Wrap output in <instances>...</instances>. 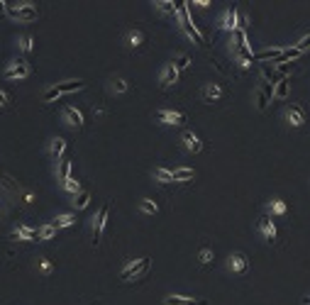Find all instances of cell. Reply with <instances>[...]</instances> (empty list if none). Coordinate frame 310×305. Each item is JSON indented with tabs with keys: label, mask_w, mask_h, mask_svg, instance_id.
<instances>
[{
	"label": "cell",
	"mask_w": 310,
	"mask_h": 305,
	"mask_svg": "<svg viewBox=\"0 0 310 305\" xmlns=\"http://www.w3.org/2000/svg\"><path fill=\"white\" fill-rule=\"evenodd\" d=\"M7 15L15 17L17 22H32L37 20V10L29 2H20V5H7Z\"/></svg>",
	"instance_id": "1"
},
{
	"label": "cell",
	"mask_w": 310,
	"mask_h": 305,
	"mask_svg": "<svg viewBox=\"0 0 310 305\" xmlns=\"http://www.w3.org/2000/svg\"><path fill=\"white\" fill-rule=\"evenodd\" d=\"M147 269H149V256H142V259H137V261H132V264H127L125 269H122V274H120V278H125V281H130V278H142L144 274H147Z\"/></svg>",
	"instance_id": "2"
},
{
	"label": "cell",
	"mask_w": 310,
	"mask_h": 305,
	"mask_svg": "<svg viewBox=\"0 0 310 305\" xmlns=\"http://www.w3.org/2000/svg\"><path fill=\"white\" fill-rule=\"evenodd\" d=\"M227 269H230L232 274H244V271L249 269V261H247V256H244L242 251H234V254L227 256Z\"/></svg>",
	"instance_id": "3"
},
{
	"label": "cell",
	"mask_w": 310,
	"mask_h": 305,
	"mask_svg": "<svg viewBox=\"0 0 310 305\" xmlns=\"http://www.w3.org/2000/svg\"><path fill=\"white\" fill-rule=\"evenodd\" d=\"M105 220H108V205H103L100 213L93 218V244H98V239L103 234V227H105Z\"/></svg>",
	"instance_id": "4"
},
{
	"label": "cell",
	"mask_w": 310,
	"mask_h": 305,
	"mask_svg": "<svg viewBox=\"0 0 310 305\" xmlns=\"http://www.w3.org/2000/svg\"><path fill=\"white\" fill-rule=\"evenodd\" d=\"M156 120L161 125H183L186 122V115L183 112H173V110H159L156 112Z\"/></svg>",
	"instance_id": "5"
},
{
	"label": "cell",
	"mask_w": 310,
	"mask_h": 305,
	"mask_svg": "<svg viewBox=\"0 0 310 305\" xmlns=\"http://www.w3.org/2000/svg\"><path fill=\"white\" fill-rule=\"evenodd\" d=\"M286 120H288L291 127H301V125H306V112L298 105H288L286 108Z\"/></svg>",
	"instance_id": "6"
},
{
	"label": "cell",
	"mask_w": 310,
	"mask_h": 305,
	"mask_svg": "<svg viewBox=\"0 0 310 305\" xmlns=\"http://www.w3.org/2000/svg\"><path fill=\"white\" fill-rule=\"evenodd\" d=\"M220 27H223V29H230V32L239 29V12H237V7H230V10H225V15H223V22H220Z\"/></svg>",
	"instance_id": "7"
},
{
	"label": "cell",
	"mask_w": 310,
	"mask_h": 305,
	"mask_svg": "<svg viewBox=\"0 0 310 305\" xmlns=\"http://www.w3.org/2000/svg\"><path fill=\"white\" fill-rule=\"evenodd\" d=\"M27 76H29L27 61H17L15 66H10V69L5 71V78H27Z\"/></svg>",
	"instance_id": "8"
},
{
	"label": "cell",
	"mask_w": 310,
	"mask_h": 305,
	"mask_svg": "<svg viewBox=\"0 0 310 305\" xmlns=\"http://www.w3.org/2000/svg\"><path fill=\"white\" fill-rule=\"evenodd\" d=\"M164 305H208V301L203 298H186V296H169Z\"/></svg>",
	"instance_id": "9"
},
{
	"label": "cell",
	"mask_w": 310,
	"mask_h": 305,
	"mask_svg": "<svg viewBox=\"0 0 310 305\" xmlns=\"http://www.w3.org/2000/svg\"><path fill=\"white\" fill-rule=\"evenodd\" d=\"M183 147L191 152V154H198L200 149H203V142H200V137L198 135H193V132H183Z\"/></svg>",
	"instance_id": "10"
},
{
	"label": "cell",
	"mask_w": 310,
	"mask_h": 305,
	"mask_svg": "<svg viewBox=\"0 0 310 305\" xmlns=\"http://www.w3.org/2000/svg\"><path fill=\"white\" fill-rule=\"evenodd\" d=\"M64 120H66V125H71V127H81V125H83V115L76 110V108H71V105L64 108Z\"/></svg>",
	"instance_id": "11"
},
{
	"label": "cell",
	"mask_w": 310,
	"mask_h": 305,
	"mask_svg": "<svg viewBox=\"0 0 310 305\" xmlns=\"http://www.w3.org/2000/svg\"><path fill=\"white\" fill-rule=\"evenodd\" d=\"M144 42H147V34H144L142 29H130V32H127V47L140 49Z\"/></svg>",
	"instance_id": "12"
},
{
	"label": "cell",
	"mask_w": 310,
	"mask_h": 305,
	"mask_svg": "<svg viewBox=\"0 0 310 305\" xmlns=\"http://www.w3.org/2000/svg\"><path fill=\"white\" fill-rule=\"evenodd\" d=\"M178 81V69L173 64H166L164 66V74H161V85H171Z\"/></svg>",
	"instance_id": "13"
},
{
	"label": "cell",
	"mask_w": 310,
	"mask_h": 305,
	"mask_svg": "<svg viewBox=\"0 0 310 305\" xmlns=\"http://www.w3.org/2000/svg\"><path fill=\"white\" fill-rule=\"evenodd\" d=\"M259 229H261V234H264L269 242H274V239H276V234H279V232H276V225H274L271 220H261V222H259Z\"/></svg>",
	"instance_id": "14"
},
{
	"label": "cell",
	"mask_w": 310,
	"mask_h": 305,
	"mask_svg": "<svg viewBox=\"0 0 310 305\" xmlns=\"http://www.w3.org/2000/svg\"><path fill=\"white\" fill-rule=\"evenodd\" d=\"M64 152H66V142L61 137H54L52 139V147H49V154H52L57 161H61V154H64Z\"/></svg>",
	"instance_id": "15"
},
{
	"label": "cell",
	"mask_w": 310,
	"mask_h": 305,
	"mask_svg": "<svg viewBox=\"0 0 310 305\" xmlns=\"http://www.w3.org/2000/svg\"><path fill=\"white\" fill-rule=\"evenodd\" d=\"M203 98H205V100H220V98H223V88L218 83H208L205 90H203Z\"/></svg>",
	"instance_id": "16"
},
{
	"label": "cell",
	"mask_w": 310,
	"mask_h": 305,
	"mask_svg": "<svg viewBox=\"0 0 310 305\" xmlns=\"http://www.w3.org/2000/svg\"><path fill=\"white\" fill-rule=\"evenodd\" d=\"M59 93H74V90H81V88H85L83 81H66V83H59Z\"/></svg>",
	"instance_id": "17"
},
{
	"label": "cell",
	"mask_w": 310,
	"mask_h": 305,
	"mask_svg": "<svg viewBox=\"0 0 310 305\" xmlns=\"http://www.w3.org/2000/svg\"><path fill=\"white\" fill-rule=\"evenodd\" d=\"M154 5H156V10H159V12H166V15H173V17L178 15V5H176V2L164 0V2H154Z\"/></svg>",
	"instance_id": "18"
},
{
	"label": "cell",
	"mask_w": 310,
	"mask_h": 305,
	"mask_svg": "<svg viewBox=\"0 0 310 305\" xmlns=\"http://www.w3.org/2000/svg\"><path fill=\"white\" fill-rule=\"evenodd\" d=\"M154 178H159L161 183H173V181H176V178H173V171H166V168H161V166L154 168Z\"/></svg>",
	"instance_id": "19"
},
{
	"label": "cell",
	"mask_w": 310,
	"mask_h": 305,
	"mask_svg": "<svg viewBox=\"0 0 310 305\" xmlns=\"http://www.w3.org/2000/svg\"><path fill=\"white\" fill-rule=\"evenodd\" d=\"M193 176H196L193 168H173V178L176 181H191Z\"/></svg>",
	"instance_id": "20"
},
{
	"label": "cell",
	"mask_w": 310,
	"mask_h": 305,
	"mask_svg": "<svg viewBox=\"0 0 310 305\" xmlns=\"http://www.w3.org/2000/svg\"><path fill=\"white\" fill-rule=\"evenodd\" d=\"M88 203H90V193H88V191H81V193L76 195V200H74V208H76V210H83Z\"/></svg>",
	"instance_id": "21"
},
{
	"label": "cell",
	"mask_w": 310,
	"mask_h": 305,
	"mask_svg": "<svg viewBox=\"0 0 310 305\" xmlns=\"http://www.w3.org/2000/svg\"><path fill=\"white\" fill-rule=\"evenodd\" d=\"M69 173H71V161H66V159H61V164H59V171H57L59 181H66V178H71Z\"/></svg>",
	"instance_id": "22"
},
{
	"label": "cell",
	"mask_w": 310,
	"mask_h": 305,
	"mask_svg": "<svg viewBox=\"0 0 310 305\" xmlns=\"http://www.w3.org/2000/svg\"><path fill=\"white\" fill-rule=\"evenodd\" d=\"M32 34H22L20 39H17V47H20V52H25V54H29L32 52Z\"/></svg>",
	"instance_id": "23"
},
{
	"label": "cell",
	"mask_w": 310,
	"mask_h": 305,
	"mask_svg": "<svg viewBox=\"0 0 310 305\" xmlns=\"http://www.w3.org/2000/svg\"><path fill=\"white\" fill-rule=\"evenodd\" d=\"M76 222V215H59L57 220H54V227L57 229H61V227H71Z\"/></svg>",
	"instance_id": "24"
},
{
	"label": "cell",
	"mask_w": 310,
	"mask_h": 305,
	"mask_svg": "<svg viewBox=\"0 0 310 305\" xmlns=\"http://www.w3.org/2000/svg\"><path fill=\"white\" fill-rule=\"evenodd\" d=\"M281 49H279V47H274V49H269V52H261V54L256 56V59H259V61H266V59H274V61H279V59H281Z\"/></svg>",
	"instance_id": "25"
},
{
	"label": "cell",
	"mask_w": 310,
	"mask_h": 305,
	"mask_svg": "<svg viewBox=\"0 0 310 305\" xmlns=\"http://www.w3.org/2000/svg\"><path fill=\"white\" fill-rule=\"evenodd\" d=\"M64 191H69V193L78 195V193H81V183H78L76 178H66V181H64Z\"/></svg>",
	"instance_id": "26"
},
{
	"label": "cell",
	"mask_w": 310,
	"mask_h": 305,
	"mask_svg": "<svg viewBox=\"0 0 310 305\" xmlns=\"http://www.w3.org/2000/svg\"><path fill=\"white\" fill-rule=\"evenodd\" d=\"M140 208L144 210V213H152V215H156V213H159V205H156V203H152L149 198H142Z\"/></svg>",
	"instance_id": "27"
},
{
	"label": "cell",
	"mask_w": 310,
	"mask_h": 305,
	"mask_svg": "<svg viewBox=\"0 0 310 305\" xmlns=\"http://www.w3.org/2000/svg\"><path fill=\"white\" fill-rule=\"evenodd\" d=\"M171 64H173V66H176L178 71H183V69H186V66L191 64V59H188L186 54H178V56H173V61H171Z\"/></svg>",
	"instance_id": "28"
},
{
	"label": "cell",
	"mask_w": 310,
	"mask_h": 305,
	"mask_svg": "<svg viewBox=\"0 0 310 305\" xmlns=\"http://www.w3.org/2000/svg\"><path fill=\"white\" fill-rule=\"evenodd\" d=\"M54 232H57V227H54V225H44V227L39 229V242H44V239L54 237Z\"/></svg>",
	"instance_id": "29"
},
{
	"label": "cell",
	"mask_w": 310,
	"mask_h": 305,
	"mask_svg": "<svg viewBox=\"0 0 310 305\" xmlns=\"http://www.w3.org/2000/svg\"><path fill=\"white\" fill-rule=\"evenodd\" d=\"M269 210H271L274 215H283V213H286V203H283V200H271V203H269Z\"/></svg>",
	"instance_id": "30"
},
{
	"label": "cell",
	"mask_w": 310,
	"mask_h": 305,
	"mask_svg": "<svg viewBox=\"0 0 310 305\" xmlns=\"http://www.w3.org/2000/svg\"><path fill=\"white\" fill-rule=\"evenodd\" d=\"M301 54H303V52H298L296 47H293V49H286V52H283V54H281V59H279L276 64H283V61H288V59H298V56H301Z\"/></svg>",
	"instance_id": "31"
},
{
	"label": "cell",
	"mask_w": 310,
	"mask_h": 305,
	"mask_svg": "<svg viewBox=\"0 0 310 305\" xmlns=\"http://www.w3.org/2000/svg\"><path fill=\"white\" fill-rule=\"evenodd\" d=\"M59 95H61V93H59V88L54 85V88H49V90L42 95V100H44V103H52V100H54V98H59Z\"/></svg>",
	"instance_id": "32"
},
{
	"label": "cell",
	"mask_w": 310,
	"mask_h": 305,
	"mask_svg": "<svg viewBox=\"0 0 310 305\" xmlns=\"http://www.w3.org/2000/svg\"><path fill=\"white\" fill-rule=\"evenodd\" d=\"M308 47H310V34H303V37L296 42V49H298V52H306Z\"/></svg>",
	"instance_id": "33"
},
{
	"label": "cell",
	"mask_w": 310,
	"mask_h": 305,
	"mask_svg": "<svg viewBox=\"0 0 310 305\" xmlns=\"http://www.w3.org/2000/svg\"><path fill=\"white\" fill-rule=\"evenodd\" d=\"M113 88H115V93H127V81L125 78H115Z\"/></svg>",
	"instance_id": "34"
},
{
	"label": "cell",
	"mask_w": 310,
	"mask_h": 305,
	"mask_svg": "<svg viewBox=\"0 0 310 305\" xmlns=\"http://www.w3.org/2000/svg\"><path fill=\"white\" fill-rule=\"evenodd\" d=\"M52 269H54V266H52V261H49V259H39V271H42L44 276H47V274H52Z\"/></svg>",
	"instance_id": "35"
},
{
	"label": "cell",
	"mask_w": 310,
	"mask_h": 305,
	"mask_svg": "<svg viewBox=\"0 0 310 305\" xmlns=\"http://www.w3.org/2000/svg\"><path fill=\"white\" fill-rule=\"evenodd\" d=\"M256 100H259V103H256V108H259V110H264V108H266V103H269V98H266V93H264V90H259V93H256Z\"/></svg>",
	"instance_id": "36"
},
{
	"label": "cell",
	"mask_w": 310,
	"mask_h": 305,
	"mask_svg": "<svg viewBox=\"0 0 310 305\" xmlns=\"http://www.w3.org/2000/svg\"><path fill=\"white\" fill-rule=\"evenodd\" d=\"M286 95H288V81L283 78L279 83V88H276V98H286Z\"/></svg>",
	"instance_id": "37"
},
{
	"label": "cell",
	"mask_w": 310,
	"mask_h": 305,
	"mask_svg": "<svg viewBox=\"0 0 310 305\" xmlns=\"http://www.w3.org/2000/svg\"><path fill=\"white\" fill-rule=\"evenodd\" d=\"M210 259H213V249H203L198 254V261H200V264H208Z\"/></svg>",
	"instance_id": "38"
},
{
	"label": "cell",
	"mask_w": 310,
	"mask_h": 305,
	"mask_svg": "<svg viewBox=\"0 0 310 305\" xmlns=\"http://www.w3.org/2000/svg\"><path fill=\"white\" fill-rule=\"evenodd\" d=\"M10 105V95L5 90H0V108H7Z\"/></svg>",
	"instance_id": "39"
},
{
	"label": "cell",
	"mask_w": 310,
	"mask_h": 305,
	"mask_svg": "<svg viewBox=\"0 0 310 305\" xmlns=\"http://www.w3.org/2000/svg\"><path fill=\"white\" fill-rule=\"evenodd\" d=\"M239 66H242V69H249V66H252V59H249V56H242V59H239Z\"/></svg>",
	"instance_id": "40"
},
{
	"label": "cell",
	"mask_w": 310,
	"mask_h": 305,
	"mask_svg": "<svg viewBox=\"0 0 310 305\" xmlns=\"http://www.w3.org/2000/svg\"><path fill=\"white\" fill-rule=\"evenodd\" d=\"M303 305H310V296H306V298H303Z\"/></svg>",
	"instance_id": "41"
},
{
	"label": "cell",
	"mask_w": 310,
	"mask_h": 305,
	"mask_svg": "<svg viewBox=\"0 0 310 305\" xmlns=\"http://www.w3.org/2000/svg\"><path fill=\"white\" fill-rule=\"evenodd\" d=\"M2 5H5V2H0V10H2Z\"/></svg>",
	"instance_id": "42"
}]
</instances>
